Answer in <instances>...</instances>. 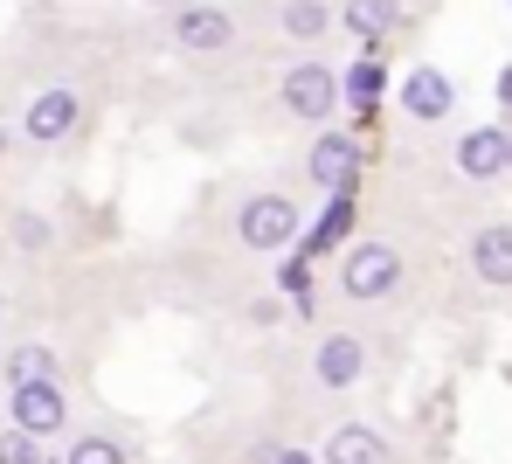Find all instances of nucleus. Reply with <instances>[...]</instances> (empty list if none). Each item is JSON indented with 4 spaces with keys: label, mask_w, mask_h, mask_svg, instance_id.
I'll list each match as a JSON object with an SVG mask.
<instances>
[{
    "label": "nucleus",
    "mask_w": 512,
    "mask_h": 464,
    "mask_svg": "<svg viewBox=\"0 0 512 464\" xmlns=\"http://www.w3.org/2000/svg\"><path fill=\"white\" fill-rule=\"evenodd\" d=\"M298 229H305V215H298L291 194H250V201L236 208V236H243V250H256V257L298 250Z\"/></svg>",
    "instance_id": "f257e3e1"
},
{
    "label": "nucleus",
    "mask_w": 512,
    "mask_h": 464,
    "mask_svg": "<svg viewBox=\"0 0 512 464\" xmlns=\"http://www.w3.org/2000/svg\"><path fill=\"white\" fill-rule=\"evenodd\" d=\"M395 284H402V250L395 243H353L340 257V291L353 305H374V298H395Z\"/></svg>",
    "instance_id": "f03ea898"
},
{
    "label": "nucleus",
    "mask_w": 512,
    "mask_h": 464,
    "mask_svg": "<svg viewBox=\"0 0 512 464\" xmlns=\"http://www.w3.org/2000/svg\"><path fill=\"white\" fill-rule=\"evenodd\" d=\"M63 423H70L63 381H21V388H7V430L49 444V437H63Z\"/></svg>",
    "instance_id": "7ed1b4c3"
},
{
    "label": "nucleus",
    "mask_w": 512,
    "mask_h": 464,
    "mask_svg": "<svg viewBox=\"0 0 512 464\" xmlns=\"http://www.w3.org/2000/svg\"><path fill=\"white\" fill-rule=\"evenodd\" d=\"M167 35L187 56H222V49H236V14L215 7V0H180L167 14Z\"/></svg>",
    "instance_id": "20e7f679"
},
{
    "label": "nucleus",
    "mask_w": 512,
    "mask_h": 464,
    "mask_svg": "<svg viewBox=\"0 0 512 464\" xmlns=\"http://www.w3.org/2000/svg\"><path fill=\"white\" fill-rule=\"evenodd\" d=\"M277 104H284L298 125H326V118L340 111V70H326V63H291L284 84H277Z\"/></svg>",
    "instance_id": "39448f33"
},
{
    "label": "nucleus",
    "mask_w": 512,
    "mask_h": 464,
    "mask_svg": "<svg viewBox=\"0 0 512 464\" xmlns=\"http://www.w3.org/2000/svg\"><path fill=\"white\" fill-rule=\"evenodd\" d=\"M77 118H84V97H77V84H49V91L28 97L21 132H28V146H63V139L77 132Z\"/></svg>",
    "instance_id": "423d86ee"
},
{
    "label": "nucleus",
    "mask_w": 512,
    "mask_h": 464,
    "mask_svg": "<svg viewBox=\"0 0 512 464\" xmlns=\"http://www.w3.org/2000/svg\"><path fill=\"white\" fill-rule=\"evenodd\" d=\"M305 174H312V187H319V194H353V181H360V139H346V132L312 139Z\"/></svg>",
    "instance_id": "0eeeda50"
},
{
    "label": "nucleus",
    "mask_w": 512,
    "mask_h": 464,
    "mask_svg": "<svg viewBox=\"0 0 512 464\" xmlns=\"http://www.w3.org/2000/svg\"><path fill=\"white\" fill-rule=\"evenodd\" d=\"M360 374H367V340H360V333H319V347H312V381L340 395Z\"/></svg>",
    "instance_id": "6e6552de"
},
{
    "label": "nucleus",
    "mask_w": 512,
    "mask_h": 464,
    "mask_svg": "<svg viewBox=\"0 0 512 464\" xmlns=\"http://www.w3.org/2000/svg\"><path fill=\"white\" fill-rule=\"evenodd\" d=\"M506 160H512V132H499V125H471L457 139V174L464 181H499Z\"/></svg>",
    "instance_id": "1a4fd4ad"
},
{
    "label": "nucleus",
    "mask_w": 512,
    "mask_h": 464,
    "mask_svg": "<svg viewBox=\"0 0 512 464\" xmlns=\"http://www.w3.org/2000/svg\"><path fill=\"white\" fill-rule=\"evenodd\" d=\"M402 111H409L416 125H436V118H450V111H457V84H450L436 63H423V70H409V77H402Z\"/></svg>",
    "instance_id": "9d476101"
},
{
    "label": "nucleus",
    "mask_w": 512,
    "mask_h": 464,
    "mask_svg": "<svg viewBox=\"0 0 512 464\" xmlns=\"http://www.w3.org/2000/svg\"><path fill=\"white\" fill-rule=\"evenodd\" d=\"M471 271L492 291H512V222H492V229L471 236Z\"/></svg>",
    "instance_id": "9b49d317"
},
{
    "label": "nucleus",
    "mask_w": 512,
    "mask_h": 464,
    "mask_svg": "<svg viewBox=\"0 0 512 464\" xmlns=\"http://www.w3.org/2000/svg\"><path fill=\"white\" fill-rule=\"evenodd\" d=\"M319 458H326V464H395V451H388L381 430H367V423H340V430L326 437Z\"/></svg>",
    "instance_id": "f8f14e48"
},
{
    "label": "nucleus",
    "mask_w": 512,
    "mask_h": 464,
    "mask_svg": "<svg viewBox=\"0 0 512 464\" xmlns=\"http://www.w3.org/2000/svg\"><path fill=\"white\" fill-rule=\"evenodd\" d=\"M340 28L360 42H381L388 28H402V0H340Z\"/></svg>",
    "instance_id": "ddd939ff"
},
{
    "label": "nucleus",
    "mask_w": 512,
    "mask_h": 464,
    "mask_svg": "<svg viewBox=\"0 0 512 464\" xmlns=\"http://www.w3.org/2000/svg\"><path fill=\"white\" fill-rule=\"evenodd\" d=\"M277 28H284L291 42H319V35L333 28V7H326V0H284V7H277Z\"/></svg>",
    "instance_id": "4468645a"
},
{
    "label": "nucleus",
    "mask_w": 512,
    "mask_h": 464,
    "mask_svg": "<svg viewBox=\"0 0 512 464\" xmlns=\"http://www.w3.org/2000/svg\"><path fill=\"white\" fill-rule=\"evenodd\" d=\"M21 381H56V354L42 340H28V347L7 354V388H21Z\"/></svg>",
    "instance_id": "2eb2a0df"
},
{
    "label": "nucleus",
    "mask_w": 512,
    "mask_h": 464,
    "mask_svg": "<svg viewBox=\"0 0 512 464\" xmlns=\"http://www.w3.org/2000/svg\"><path fill=\"white\" fill-rule=\"evenodd\" d=\"M381 84H388V70H381L374 56H360L353 70H340V97H346V104H374V97H381Z\"/></svg>",
    "instance_id": "dca6fc26"
},
{
    "label": "nucleus",
    "mask_w": 512,
    "mask_h": 464,
    "mask_svg": "<svg viewBox=\"0 0 512 464\" xmlns=\"http://www.w3.org/2000/svg\"><path fill=\"white\" fill-rule=\"evenodd\" d=\"M346 222H353V201H346V194H333V201H326V222L312 229V243H305L298 257H326V250L346 236Z\"/></svg>",
    "instance_id": "f3484780"
},
{
    "label": "nucleus",
    "mask_w": 512,
    "mask_h": 464,
    "mask_svg": "<svg viewBox=\"0 0 512 464\" xmlns=\"http://www.w3.org/2000/svg\"><path fill=\"white\" fill-rule=\"evenodd\" d=\"M63 464H125V451H118V437H77Z\"/></svg>",
    "instance_id": "a211bd4d"
},
{
    "label": "nucleus",
    "mask_w": 512,
    "mask_h": 464,
    "mask_svg": "<svg viewBox=\"0 0 512 464\" xmlns=\"http://www.w3.org/2000/svg\"><path fill=\"white\" fill-rule=\"evenodd\" d=\"M0 464H49V458H42V444H35V437L0 430Z\"/></svg>",
    "instance_id": "6ab92c4d"
},
{
    "label": "nucleus",
    "mask_w": 512,
    "mask_h": 464,
    "mask_svg": "<svg viewBox=\"0 0 512 464\" xmlns=\"http://www.w3.org/2000/svg\"><path fill=\"white\" fill-rule=\"evenodd\" d=\"M263 464H312V451H270Z\"/></svg>",
    "instance_id": "aec40b11"
},
{
    "label": "nucleus",
    "mask_w": 512,
    "mask_h": 464,
    "mask_svg": "<svg viewBox=\"0 0 512 464\" xmlns=\"http://www.w3.org/2000/svg\"><path fill=\"white\" fill-rule=\"evenodd\" d=\"M499 104H506V111H512V63H506V70H499Z\"/></svg>",
    "instance_id": "412c9836"
},
{
    "label": "nucleus",
    "mask_w": 512,
    "mask_h": 464,
    "mask_svg": "<svg viewBox=\"0 0 512 464\" xmlns=\"http://www.w3.org/2000/svg\"><path fill=\"white\" fill-rule=\"evenodd\" d=\"M506 167H512V160H506Z\"/></svg>",
    "instance_id": "4be33fe9"
}]
</instances>
